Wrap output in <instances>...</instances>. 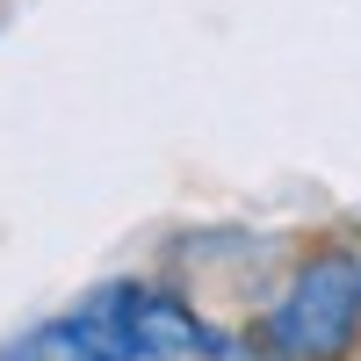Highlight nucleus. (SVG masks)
I'll return each instance as SVG.
<instances>
[{
	"instance_id": "2",
	"label": "nucleus",
	"mask_w": 361,
	"mask_h": 361,
	"mask_svg": "<svg viewBox=\"0 0 361 361\" xmlns=\"http://www.w3.org/2000/svg\"><path fill=\"white\" fill-rule=\"evenodd\" d=\"M130 333L145 361H238V333L209 325L180 289L166 282H137L130 289Z\"/></svg>"
},
{
	"instance_id": "1",
	"label": "nucleus",
	"mask_w": 361,
	"mask_h": 361,
	"mask_svg": "<svg viewBox=\"0 0 361 361\" xmlns=\"http://www.w3.org/2000/svg\"><path fill=\"white\" fill-rule=\"evenodd\" d=\"M282 361H354L361 354V253L347 238H304L282 296L253 318Z\"/></svg>"
},
{
	"instance_id": "3",
	"label": "nucleus",
	"mask_w": 361,
	"mask_h": 361,
	"mask_svg": "<svg viewBox=\"0 0 361 361\" xmlns=\"http://www.w3.org/2000/svg\"><path fill=\"white\" fill-rule=\"evenodd\" d=\"M130 289H137V275H116V282H94L73 311L44 318L58 361H145L137 333H130Z\"/></svg>"
}]
</instances>
